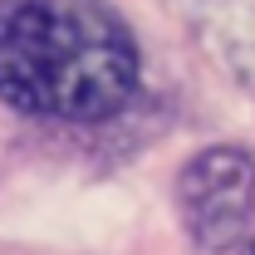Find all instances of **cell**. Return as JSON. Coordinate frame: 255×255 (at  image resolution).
<instances>
[{
    "label": "cell",
    "instance_id": "obj_2",
    "mask_svg": "<svg viewBox=\"0 0 255 255\" xmlns=\"http://www.w3.org/2000/svg\"><path fill=\"white\" fill-rule=\"evenodd\" d=\"M182 221L196 251L221 255L246 241L255 221V157L246 147H206L177 177Z\"/></svg>",
    "mask_w": 255,
    "mask_h": 255
},
{
    "label": "cell",
    "instance_id": "obj_3",
    "mask_svg": "<svg viewBox=\"0 0 255 255\" xmlns=\"http://www.w3.org/2000/svg\"><path fill=\"white\" fill-rule=\"evenodd\" d=\"M241 255H255V241H246V251H241Z\"/></svg>",
    "mask_w": 255,
    "mask_h": 255
},
{
    "label": "cell",
    "instance_id": "obj_1",
    "mask_svg": "<svg viewBox=\"0 0 255 255\" xmlns=\"http://www.w3.org/2000/svg\"><path fill=\"white\" fill-rule=\"evenodd\" d=\"M137 44L103 0H0V98L34 118L98 123L137 89Z\"/></svg>",
    "mask_w": 255,
    "mask_h": 255
}]
</instances>
